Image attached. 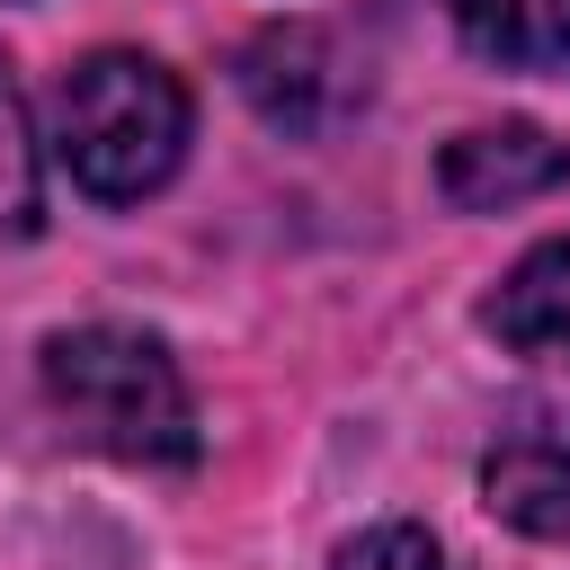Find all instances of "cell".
<instances>
[{
    "instance_id": "6da1fadb",
    "label": "cell",
    "mask_w": 570,
    "mask_h": 570,
    "mask_svg": "<svg viewBox=\"0 0 570 570\" xmlns=\"http://www.w3.org/2000/svg\"><path fill=\"white\" fill-rule=\"evenodd\" d=\"M45 401L53 419L116 454V463H196V401H187V374L178 356L151 338V330H125V321H80V330H53L45 356Z\"/></svg>"
},
{
    "instance_id": "7a4b0ae2",
    "label": "cell",
    "mask_w": 570,
    "mask_h": 570,
    "mask_svg": "<svg viewBox=\"0 0 570 570\" xmlns=\"http://www.w3.org/2000/svg\"><path fill=\"white\" fill-rule=\"evenodd\" d=\"M53 151H62L71 187H89L98 205H142L187 160L178 71L151 62V53H125V45L71 62L62 89H53Z\"/></svg>"
},
{
    "instance_id": "3957f363",
    "label": "cell",
    "mask_w": 570,
    "mask_h": 570,
    "mask_svg": "<svg viewBox=\"0 0 570 570\" xmlns=\"http://www.w3.org/2000/svg\"><path fill=\"white\" fill-rule=\"evenodd\" d=\"M481 499L534 543H570V401L525 392L508 401L490 454H481Z\"/></svg>"
},
{
    "instance_id": "277c9868",
    "label": "cell",
    "mask_w": 570,
    "mask_h": 570,
    "mask_svg": "<svg viewBox=\"0 0 570 570\" xmlns=\"http://www.w3.org/2000/svg\"><path fill=\"white\" fill-rule=\"evenodd\" d=\"M436 187L463 214H508L525 196L570 187V142H552L543 125H472L436 151Z\"/></svg>"
},
{
    "instance_id": "5b68a950",
    "label": "cell",
    "mask_w": 570,
    "mask_h": 570,
    "mask_svg": "<svg viewBox=\"0 0 570 570\" xmlns=\"http://www.w3.org/2000/svg\"><path fill=\"white\" fill-rule=\"evenodd\" d=\"M490 338L543 365H570V240H543L508 267V285L490 294Z\"/></svg>"
},
{
    "instance_id": "8992f818",
    "label": "cell",
    "mask_w": 570,
    "mask_h": 570,
    "mask_svg": "<svg viewBox=\"0 0 570 570\" xmlns=\"http://www.w3.org/2000/svg\"><path fill=\"white\" fill-rule=\"evenodd\" d=\"M445 18L499 71H561L570 62V0H445Z\"/></svg>"
},
{
    "instance_id": "52a82bcc",
    "label": "cell",
    "mask_w": 570,
    "mask_h": 570,
    "mask_svg": "<svg viewBox=\"0 0 570 570\" xmlns=\"http://www.w3.org/2000/svg\"><path fill=\"white\" fill-rule=\"evenodd\" d=\"M45 223V160H36V125H27V98L0 62V240H27Z\"/></svg>"
},
{
    "instance_id": "ba28073f",
    "label": "cell",
    "mask_w": 570,
    "mask_h": 570,
    "mask_svg": "<svg viewBox=\"0 0 570 570\" xmlns=\"http://www.w3.org/2000/svg\"><path fill=\"white\" fill-rule=\"evenodd\" d=\"M338 570H463L428 525H410V517H392V525H365L347 552H338Z\"/></svg>"
}]
</instances>
